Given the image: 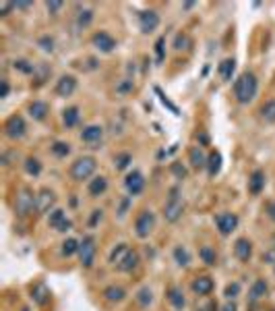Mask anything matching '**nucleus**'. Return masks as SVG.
Here are the masks:
<instances>
[{"label":"nucleus","mask_w":275,"mask_h":311,"mask_svg":"<svg viewBox=\"0 0 275 311\" xmlns=\"http://www.w3.org/2000/svg\"><path fill=\"white\" fill-rule=\"evenodd\" d=\"M259 94V79L255 73H242L234 81V98L238 104H250Z\"/></svg>","instance_id":"1"},{"label":"nucleus","mask_w":275,"mask_h":311,"mask_svg":"<svg viewBox=\"0 0 275 311\" xmlns=\"http://www.w3.org/2000/svg\"><path fill=\"white\" fill-rule=\"evenodd\" d=\"M96 168H98V160L94 156H81V158H77L71 164V168H68V176H71L75 183H85V181L94 179Z\"/></svg>","instance_id":"2"},{"label":"nucleus","mask_w":275,"mask_h":311,"mask_svg":"<svg viewBox=\"0 0 275 311\" xmlns=\"http://www.w3.org/2000/svg\"><path fill=\"white\" fill-rule=\"evenodd\" d=\"M162 214H164L166 222H170V224L178 222V220L182 218V214H185V202H182L180 189H178V187H172V189H170V195H168L166 204H164Z\"/></svg>","instance_id":"3"},{"label":"nucleus","mask_w":275,"mask_h":311,"mask_svg":"<svg viewBox=\"0 0 275 311\" xmlns=\"http://www.w3.org/2000/svg\"><path fill=\"white\" fill-rule=\"evenodd\" d=\"M37 193H33L29 187H21L15 197V214L19 218H27L31 212H35Z\"/></svg>","instance_id":"4"},{"label":"nucleus","mask_w":275,"mask_h":311,"mask_svg":"<svg viewBox=\"0 0 275 311\" xmlns=\"http://www.w3.org/2000/svg\"><path fill=\"white\" fill-rule=\"evenodd\" d=\"M3 133H5V137L11 139V141H19L25 137V133H27V123L25 119H23L21 114H11L5 125H3Z\"/></svg>","instance_id":"5"},{"label":"nucleus","mask_w":275,"mask_h":311,"mask_svg":"<svg viewBox=\"0 0 275 311\" xmlns=\"http://www.w3.org/2000/svg\"><path fill=\"white\" fill-rule=\"evenodd\" d=\"M155 228V214L149 208H143L134 218V235L139 239H149V235Z\"/></svg>","instance_id":"6"},{"label":"nucleus","mask_w":275,"mask_h":311,"mask_svg":"<svg viewBox=\"0 0 275 311\" xmlns=\"http://www.w3.org/2000/svg\"><path fill=\"white\" fill-rule=\"evenodd\" d=\"M96 253H98V245H96V239L87 235L81 239V245H79V263L83 270L94 268L96 263Z\"/></svg>","instance_id":"7"},{"label":"nucleus","mask_w":275,"mask_h":311,"mask_svg":"<svg viewBox=\"0 0 275 311\" xmlns=\"http://www.w3.org/2000/svg\"><path fill=\"white\" fill-rule=\"evenodd\" d=\"M213 224H215V228L221 237H230L238 228L240 218L234 212H219V214L213 216Z\"/></svg>","instance_id":"8"},{"label":"nucleus","mask_w":275,"mask_h":311,"mask_svg":"<svg viewBox=\"0 0 275 311\" xmlns=\"http://www.w3.org/2000/svg\"><path fill=\"white\" fill-rule=\"evenodd\" d=\"M91 46H94L96 50H100L102 54H110V52L116 50L118 42L114 40V37H112L108 31L100 29V31H96L94 35H91Z\"/></svg>","instance_id":"9"},{"label":"nucleus","mask_w":275,"mask_h":311,"mask_svg":"<svg viewBox=\"0 0 275 311\" xmlns=\"http://www.w3.org/2000/svg\"><path fill=\"white\" fill-rule=\"evenodd\" d=\"M81 141L87 145V147H102V141H104V127L102 125H87L83 131H81Z\"/></svg>","instance_id":"10"},{"label":"nucleus","mask_w":275,"mask_h":311,"mask_svg":"<svg viewBox=\"0 0 275 311\" xmlns=\"http://www.w3.org/2000/svg\"><path fill=\"white\" fill-rule=\"evenodd\" d=\"M124 189L130 197H136L145 191V176L141 170H130L126 176H124Z\"/></svg>","instance_id":"11"},{"label":"nucleus","mask_w":275,"mask_h":311,"mask_svg":"<svg viewBox=\"0 0 275 311\" xmlns=\"http://www.w3.org/2000/svg\"><path fill=\"white\" fill-rule=\"evenodd\" d=\"M48 226L54 228V230H58V232H66V230L73 228V220L66 216L64 210L56 208V210H52V212L48 214Z\"/></svg>","instance_id":"12"},{"label":"nucleus","mask_w":275,"mask_h":311,"mask_svg":"<svg viewBox=\"0 0 275 311\" xmlns=\"http://www.w3.org/2000/svg\"><path fill=\"white\" fill-rule=\"evenodd\" d=\"M56 210V193L52 189H41L37 191V202H35V212L37 214H50Z\"/></svg>","instance_id":"13"},{"label":"nucleus","mask_w":275,"mask_h":311,"mask_svg":"<svg viewBox=\"0 0 275 311\" xmlns=\"http://www.w3.org/2000/svg\"><path fill=\"white\" fill-rule=\"evenodd\" d=\"M136 19H139V27L143 33H153L159 27V15L153 9H145L136 13Z\"/></svg>","instance_id":"14"},{"label":"nucleus","mask_w":275,"mask_h":311,"mask_svg":"<svg viewBox=\"0 0 275 311\" xmlns=\"http://www.w3.org/2000/svg\"><path fill=\"white\" fill-rule=\"evenodd\" d=\"M77 77L75 75H62L58 81H56V85H54V94L58 96V98H71L75 92H77Z\"/></svg>","instance_id":"15"},{"label":"nucleus","mask_w":275,"mask_h":311,"mask_svg":"<svg viewBox=\"0 0 275 311\" xmlns=\"http://www.w3.org/2000/svg\"><path fill=\"white\" fill-rule=\"evenodd\" d=\"M213 288H215V282L209 274H201L193 280L191 284V291L197 295V297H209L213 293Z\"/></svg>","instance_id":"16"},{"label":"nucleus","mask_w":275,"mask_h":311,"mask_svg":"<svg viewBox=\"0 0 275 311\" xmlns=\"http://www.w3.org/2000/svg\"><path fill=\"white\" fill-rule=\"evenodd\" d=\"M234 257L240 261V263H248L253 259V241L246 239V237H240L234 241Z\"/></svg>","instance_id":"17"},{"label":"nucleus","mask_w":275,"mask_h":311,"mask_svg":"<svg viewBox=\"0 0 275 311\" xmlns=\"http://www.w3.org/2000/svg\"><path fill=\"white\" fill-rule=\"evenodd\" d=\"M166 299H168V303H170L176 311H182V309L187 307V297H185V293H182V288L176 286V284H170V286L166 288Z\"/></svg>","instance_id":"18"},{"label":"nucleus","mask_w":275,"mask_h":311,"mask_svg":"<svg viewBox=\"0 0 275 311\" xmlns=\"http://www.w3.org/2000/svg\"><path fill=\"white\" fill-rule=\"evenodd\" d=\"M27 114H29L33 121L41 123V121L48 119V114H50V106H48V102H43V100H33V102L27 104Z\"/></svg>","instance_id":"19"},{"label":"nucleus","mask_w":275,"mask_h":311,"mask_svg":"<svg viewBox=\"0 0 275 311\" xmlns=\"http://www.w3.org/2000/svg\"><path fill=\"white\" fill-rule=\"evenodd\" d=\"M102 297H104L106 303H112V305L122 303L126 299V288L120 286V284H110L102 291Z\"/></svg>","instance_id":"20"},{"label":"nucleus","mask_w":275,"mask_h":311,"mask_svg":"<svg viewBox=\"0 0 275 311\" xmlns=\"http://www.w3.org/2000/svg\"><path fill=\"white\" fill-rule=\"evenodd\" d=\"M108 187H110L108 179H106L104 174H98V176H94V179L87 183V193H89V197L98 199V197H102L108 191Z\"/></svg>","instance_id":"21"},{"label":"nucleus","mask_w":275,"mask_h":311,"mask_svg":"<svg viewBox=\"0 0 275 311\" xmlns=\"http://www.w3.org/2000/svg\"><path fill=\"white\" fill-rule=\"evenodd\" d=\"M265 185H267V176L263 170H255L253 174L248 176V193L250 195H261L265 191Z\"/></svg>","instance_id":"22"},{"label":"nucleus","mask_w":275,"mask_h":311,"mask_svg":"<svg viewBox=\"0 0 275 311\" xmlns=\"http://www.w3.org/2000/svg\"><path fill=\"white\" fill-rule=\"evenodd\" d=\"M267 295H269V284L263 278H257L253 284H250V288H248V301L250 303H257V301L265 299Z\"/></svg>","instance_id":"23"},{"label":"nucleus","mask_w":275,"mask_h":311,"mask_svg":"<svg viewBox=\"0 0 275 311\" xmlns=\"http://www.w3.org/2000/svg\"><path fill=\"white\" fill-rule=\"evenodd\" d=\"M207 156L209 153H205L201 145H195L189 149V162L195 170H203V168H207Z\"/></svg>","instance_id":"24"},{"label":"nucleus","mask_w":275,"mask_h":311,"mask_svg":"<svg viewBox=\"0 0 275 311\" xmlns=\"http://www.w3.org/2000/svg\"><path fill=\"white\" fill-rule=\"evenodd\" d=\"M81 121V112H79V106H68L62 110V125L64 129H75Z\"/></svg>","instance_id":"25"},{"label":"nucleus","mask_w":275,"mask_h":311,"mask_svg":"<svg viewBox=\"0 0 275 311\" xmlns=\"http://www.w3.org/2000/svg\"><path fill=\"white\" fill-rule=\"evenodd\" d=\"M128 251H130V247L126 245V243H118V245L110 251V255H108V263L114 265V268H118V265L122 263V259L128 255Z\"/></svg>","instance_id":"26"},{"label":"nucleus","mask_w":275,"mask_h":311,"mask_svg":"<svg viewBox=\"0 0 275 311\" xmlns=\"http://www.w3.org/2000/svg\"><path fill=\"white\" fill-rule=\"evenodd\" d=\"M31 299L35 305H45L50 301V291H48V286H45L43 282H35L31 286Z\"/></svg>","instance_id":"27"},{"label":"nucleus","mask_w":275,"mask_h":311,"mask_svg":"<svg viewBox=\"0 0 275 311\" xmlns=\"http://www.w3.org/2000/svg\"><path fill=\"white\" fill-rule=\"evenodd\" d=\"M79 245L81 241L75 239V237H68L60 243V255L62 257H73V255H79Z\"/></svg>","instance_id":"28"},{"label":"nucleus","mask_w":275,"mask_h":311,"mask_svg":"<svg viewBox=\"0 0 275 311\" xmlns=\"http://www.w3.org/2000/svg\"><path fill=\"white\" fill-rule=\"evenodd\" d=\"M141 263V255H139V251H134V249H130L128 251V255L122 259V263L118 265V272H132V270H136V265Z\"/></svg>","instance_id":"29"},{"label":"nucleus","mask_w":275,"mask_h":311,"mask_svg":"<svg viewBox=\"0 0 275 311\" xmlns=\"http://www.w3.org/2000/svg\"><path fill=\"white\" fill-rule=\"evenodd\" d=\"M205 170H207V174L211 176V179L219 174V170H221V153L217 149L209 151V156H207V168H205Z\"/></svg>","instance_id":"30"},{"label":"nucleus","mask_w":275,"mask_h":311,"mask_svg":"<svg viewBox=\"0 0 275 311\" xmlns=\"http://www.w3.org/2000/svg\"><path fill=\"white\" fill-rule=\"evenodd\" d=\"M234 71H236V60L234 58H223L219 62V66H217V73H219V77L223 81H232Z\"/></svg>","instance_id":"31"},{"label":"nucleus","mask_w":275,"mask_h":311,"mask_svg":"<svg viewBox=\"0 0 275 311\" xmlns=\"http://www.w3.org/2000/svg\"><path fill=\"white\" fill-rule=\"evenodd\" d=\"M172 257H174L178 268H189L191 265V253H189V249L185 245H176L174 251H172Z\"/></svg>","instance_id":"32"},{"label":"nucleus","mask_w":275,"mask_h":311,"mask_svg":"<svg viewBox=\"0 0 275 311\" xmlns=\"http://www.w3.org/2000/svg\"><path fill=\"white\" fill-rule=\"evenodd\" d=\"M199 259L205 263V265H209V268H213V265H217V253L211 245H201L199 247Z\"/></svg>","instance_id":"33"},{"label":"nucleus","mask_w":275,"mask_h":311,"mask_svg":"<svg viewBox=\"0 0 275 311\" xmlns=\"http://www.w3.org/2000/svg\"><path fill=\"white\" fill-rule=\"evenodd\" d=\"M134 301H136V305H139L141 309H147L153 303V291L149 286H141L139 291L134 293Z\"/></svg>","instance_id":"34"},{"label":"nucleus","mask_w":275,"mask_h":311,"mask_svg":"<svg viewBox=\"0 0 275 311\" xmlns=\"http://www.w3.org/2000/svg\"><path fill=\"white\" fill-rule=\"evenodd\" d=\"M130 164H132V153L130 151H118L116 156H114V168H116L118 172L128 170Z\"/></svg>","instance_id":"35"},{"label":"nucleus","mask_w":275,"mask_h":311,"mask_svg":"<svg viewBox=\"0 0 275 311\" xmlns=\"http://www.w3.org/2000/svg\"><path fill=\"white\" fill-rule=\"evenodd\" d=\"M23 168H25V172L29 176H33V179H37V176L41 174V170H43L39 158H35V156H29V158H25V162H23Z\"/></svg>","instance_id":"36"},{"label":"nucleus","mask_w":275,"mask_h":311,"mask_svg":"<svg viewBox=\"0 0 275 311\" xmlns=\"http://www.w3.org/2000/svg\"><path fill=\"white\" fill-rule=\"evenodd\" d=\"M94 17H96L94 9H81V11L77 13V21H75L77 29H87V27L91 25V21H94Z\"/></svg>","instance_id":"37"},{"label":"nucleus","mask_w":275,"mask_h":311,"mask_svg":"<svg viewBox=\"0 0 275 311\" xmlns=\"http://www.w3.org/2000/svg\"><path fill=\"white\" fill-rule=\"evenodd\" d=\"M50 151H52V156H54V158H58V160H64L66 156H71L73 147H71V143H66V141H54V143L50 145Z\"/></svg>","instance_id":"38"},{"label":"nucleus","mask_w":275,"mask_h":311,"mask_svg":"<svg viewBox=\"0 0 275 311\" xmlns=\"http://www.w3.org/2000/svg\"><path fill=\"white\" fill-rule=\"evenodd\" d=\"M132 90H134V81H132L130 77H122V79L116 83V87H114V94H116L118 98H126Z\"/></svg>","instance_id":"39"},{"label":"nucleus","mask_w":275,"mask_h":311,"mask_svg":"<svg viewBox=\"0 0 275 311\" xmlns=\"http://www.w3.org/2000/svg\"><path fill=\"white\" fill-rule=\"evenodd\" d=\"M261 119L265 121V123H269V125H273L275 123V98H271V100H267L263 106H261Z\"/></svg>","instance_id":"40"},{"label":"nucleus","mask_w":275,"mask_h":311,"mask_svg":"<svg viewBox=\"0 0 275 311\" xmlns=\"http://www.w3.org/2000/svg\"><path fill=\"white\" fill-rule=\"evenodd\" d=\"M13 69L19 71V73H23V75H35V69H37V66H35L33 62H29L27 58H17V60L13 62Z\"/></svg>","instance_id":"41"},{"label":"nucleus","mask_w":275,"mask_h":311,"mask_svg":"<svg viewBox=\"0 0 275 311\" xmlns=\"http://www.w3.org/2000/svg\"><path fill=\"white\" fill-rule=\"evenodd\" d=\"M242 293V286H240V282L238 280H234V282H227L225 284V288H223V297L227 299V301H234L238 295Z\"/></svg>","instance_id":"42"},{"label":"nucleus","mask_w":275,"mask_h":311,"mask_svg":"<svg viewBox=\"0 0 275 311\" xmlns=\"http://www.w3.org/2000/svg\"><path fill=\"white\" fill-rule=\"evenodd\" d=\"M50 73H52V69H50L48 64H43V62H41V64H37L35 75H33V79H35V81H33V85H35V87H37V85H41L45 79L50 77Z\"/></svg>","instance_id":"43"},{"label":"nucleus","mask_w":275,"mask_h":311,"mask_svg":"<svg viewBox=\"0 0 275 311\" xmlns=\"http://www.w3.org/2000/svg\"><path fill=\"white\" fill-rule=\"evenodd\" d=\"M102 220H104V210H102V208L91 210V216H89V220H87V228L96 230V228L100 226V222H102Z\"/></svg>","instance_id":"44"},{"label":"nucleus","mask_w":275,"mask_h":311,"mask_svg":"<svg viewBox=\"0 0 275 311\" xmlns=\"http://www.w3.org/2000/svg\"><path fill=\"white\" fill-rule=\"evenodd\" d=\"M37 46L43 52H54V37H50V35H39L37 37Z\"/></svg>","instance_id":"45"},{"label":"nucleus","mask_w":275,"mask_h":311,"mask_svg":"<svg viewBox=\"0 0 275 311\" xmlns=\"http://www.w3.org/2000/svg\"><path fill=\"white\" fill-rule=\"evenodd\" d=\"M187 44H189V35L187 33H176V37H174V50L176 52H180V50H185L187 48Z\"/></svg>","instance_id":"46"},{"label":"nucleus","mask_w":275,"mask_h":311,"mask_svg":"<svg viewBox=\"0 0 275 311\" xmlns=\"http://www.w3.org/2000/svg\"><path fill=\"white\" fill-rule=\"evenodd\" d=\"M155 54H157V62H162L166 58V37L164 35L155 42Z\"/></svg>","instance_id":"47"},{"label":"nucleus","mask_w":275,"mask_h":311,"mask_svg":"<svg viewBox=\"0 0 275 311\" xmlns=\"http://www.w3.org/2000/svg\"><path fill=\"white\" fill-rule=\"evenodd\" d=\"M130 206H132V197H130V195H124V197L120 199V206H118V210H116V212H118V216H120V218H124Z\"/></svg>","instance_id":"48"},{"label":"nucleus","mask_w":275,"mask_h":311,"mask_svg":"<svg viewBox=\"0 0 275 311\" xmlns=\"http://www.w3.org/2000/svg\"><path fill=\"white\" fill-rule=\"evenodd\" d=\"M62 9H64V3H45V11H48V15H52V17H56Z\"/></svg>","instance_id":"49"},{"label":"nucleus","mask_w":275,"mask_h":311,"mask_svg":"<svg viewBox=\"0 0 275 311\" xmlns=\"http://www.w3.org/2000/svg\"><path fill=\"white\" fill-rule=\"evenodd\" d=\"M11 11H17L15 3H3V5H0V15H3V17H9Z\"/></svg>","instance_id":"50"},{"label":"nucleus","mask_w":275,"mask_h":311,"mask_svg":"<svg viewBox=\"0 0 275 311\" xmlns=\"http://www.w3.org/2000/svg\"><path fill=\"white\" fill-rule=\"evenodd\" d=\"M0 83H3V90H0V98H3V100H7V98H9V94H11V85H9V79H3Z\"/></svg>","instance_id":"51"},{"label":"nucleus","mask_w":275,"mask_h":311,"mask_svg":"<svg viewBox=\"0 0 275 311\" xmlns=\"http://www.w3.org/2000/svg\"><path fill=\"white\" fill-rule=\"evenodd\" d=\"M172 172L178 176V179H185V176H187V170H185V168H180V164H178V162H174V164H172Z\"/></svg>","instance_id":"52"},{"label":"nucleus","mask_w":275,"mask_h":311,"mask_svg":"<svg viewBox=\"0 0 275 311\" xmlns=\"http://www.w3.org/2000/svg\"><path fill=\"white\" fill-rule=\"evenodd\" d=\"M265 214L275 222V202H267L265 204Z\"/></svg>","instance_id":"53"},{"label":"nucleus","mask_w":275,"mask_h":311,"mask_svg":"<svg viewBox=\"0 0 275 311\" xmlns=\"http://www.w3.org/2000/svg\"><path fill=\"white\" fill-rule=\"evenodd\" d=\"M263 261L265 263H275V249H269L263 253Z\"/></svg>","instance_id":"54"},{"label":"nucleus","mask_w":275,"mask_h":311,"mask_svg":"<svg viewBox=\"0 0 275 311\" xmlns=\"http://www.w3.org/2000/svg\"><path fill=\"white\" fill-rule=\"evenodd\" d=\"M219 311H238V307H236V303L234 301H227L225 305H221V309Z\"/></svg>","instance_id":"55"},{"label":"nucleus","mask_w":275,"mask_h":311,"mask_svg":"<svg viewBox=\"0 0 275 311\" xmlns=\"http://www.w3.org/2000/svg\"><path fill=\"white\" fill-rule=\"evenodd\" d=\"M33 5L31 3H15V9L17 11H27V9H31Z\"/></svg>","instance_id":"56"},{"label":"nucleus","mask_w":275,"mask_h":311,"mask_svg":"<svg viewBox=\"0 0 275 311\" xmlns=\"http://www.w3.org/2000/svg\"><path fill=\"white\" fill-rule=\"evenodd\" d=\"M195 7V3H187V5H182V9H193Z\"/></svg>","instance_id":"57"},{"label":"nucleus","mask_w":275,"mask_h":311,"mask_svg":"<svg viewBox=\"0 0 275 311\" xmlns=\"http://www.w3.org/2000/svg\"><path fill=\"white\" fill-rule=\"evenodd\" d=\"M21 311H29V307H23V309H21Z\"/></svg>","instance_id":"58"},{"label":"nucleus","mask_w":275,"mask_h":311,"mask_svg":"<svg viewBox=\"0 0 275 311\" xmlns=\"http://www.w3.org/2000/svg\"><path fill=\"white\" fill-rule=\"evenodd\" d=\"M269 311H275V309H269Z\"/></svg>","instance_id":"59"}]
</instances>
